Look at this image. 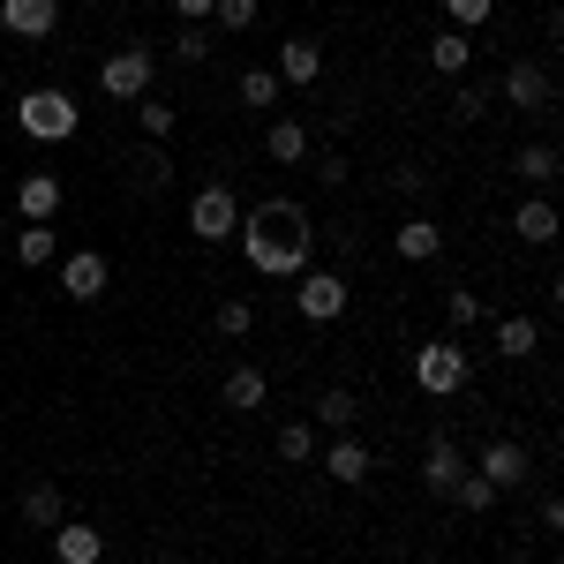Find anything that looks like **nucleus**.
Listing matches in <instances>:
<instances>
[{
    "label": "nucleus",
    "instance_id": "nucleus-26",
    "mask_svg": "<svg viewBox=\"0 0 564 564\" xmlns=\"http://www.w3.org/2000/svg\"><path fill=\"white\" fill-rule=\"evenodd\" d=\"M174 106H166V98H135V129H143V143H166V135H174Z\"/></svg>",
    "mask_w": 564,
    "mask_h": 564
},
{
    "label": "nucleus",
    "instance_id": "nucleus-28",
    "mask_svg": "<svg viewBox=\"0 0 564 564\" xmlns=\"http://www.w3.org/2000/svg\"><path fill=\"white\" fill-rule=\"evenodd\" d=\"M212 324H218V339H249V332H257V308L241 302V294H226Z\"/></svg>",
    "mask_w": 564,
    "mask_h": 564
},
{
    "label": "nucleus",
    "instance_id": "nucleus-24",
    "mask_svg": "<svg viewBox=\"0 0 564 564\" xmlns=\"http://www.w3.org/2000/svg\"><path fill=\"white\" fill-rule=\"evenodd\" d=\"M263 151H271L279 166H302V159H308V129H302V121H271Z\"/></svg>",
    "mask_w": 564,
    "mask_h": 564
},
{
    "label": "nucleus",
    "instance_id": "nucleus-22",
    "mask_svg": "<svg viewBox=\"0 0 564 564\" xmlns=\"http://www.w3.org/2000/svg\"><path fill=\"white\" fill-rule=\"evenodd\" d=\"M15 263H23V271L61 263V226H23V234H15Z\"/></svg>",
    "mask_w": 564,
    "mask_h": 564
},
{
    "label": "nucleus",
    "instance_id": "nucleus-3",
    "mask_svg": "<svg viewBox=\"0 0 564 564\" xmlns=\"http://www.w3.org/2000/svg\"><path fill=\"white\" fill-rule=\"evenodd\" d=\"M414 384L430 391V399H459V391L475 384V354L459 347V332H452V339H430V347H414Z\"/></svg>",
    "mask_w": 564,
    "mask_h": 564
},
{
    "label": "nucleus",
    "instance_id": "nucleus-31",
    "mask_svg": "<svg viewBox=\"0 0 564 564\" xmlns=\"http://www.w3.org/2000/svg\"><path fill=\"white\" fill-rule=\"evenodd\" d=\"M444 316H452V332H475V324L489 316V308H481V294H467V286H452V302H444Z\"/></svg>",
    "mask_w": 564,
    "mask_h": 564
},
{
    "label": "nucleus",
    "instance_id": "nucleus-7",
    "mask_svg": "<svg viewBox=\"0 0 564 564\" xmlns=\"http://www.w3.org/2000/svg\"><path fill=\"white\" fill-rule=\"evenodd\" d=\"M0 31L23 45H45L61 31V0H0Z\"/></svg>",
    "mask_w": 564,
    "mask_h": 564
},
{
    "label": "nucleus",
    "instance_id": "nucleus-33",
    "mask_svg": "<svg viewBox=\"0 0 564 564\" xmlns=\"http://www.w3.org/2000/svg\"><path fill=\"white\" fill-rule=\"evenodd\" d=\"M308 452H316V430H308V422H279V459H294V467H302Z\"/></svg>",
    "mask_w": 564,
    "mask_h": 564
},
{
    "label": "nucleus",
    "instance_id": "nucleus-32",
    "mask_svg": "<svg viewBox=\"0 0 564 564\" xmlns=\"http://www.w3.org/2000/svg\"><path fill=\"white\" fill-rule=\"evenodd\" d=\"M241 106H279V76L271 68H241Z\"/></svg>",
    "mask_w": 564,
    "mask_h": 564
},
{
    "label": "nucleus",
    "instance_id": "nucleus-12",
    "mask_svg": "<svg viewBox=\"0 0 564 564\" xmlns=\"http://www.w3.org/2000/svg\"><path fill=\"white\" fill-rule=\"evenodd\" d=\"M467 475V459H459V444L436 430L430 444H422V489H436V497H452V481Z\"/></svg>",
    "mask_w": 564,
    "mask_h": 564
},
{
    "label": "nucleus",
    "instance_id": "nucleus-23",
    "mask_svg": "<svg viewBox=\"0 0 564 564\" xmlns=\"http://www.w3.org/2000/svg\"><path fill=\"white\" fill-rule=\"evenodd\" d=\"M61 520H68V497H61L53 481H39V489H23V527H39V534H53Z\"/></svg>",
    "mask_w": 564,
    "mask_h": 564
},
{
    "label": "nucleus",
    "instance_id": "nucleus-13",
    "mask_svg": "<svg viewBox=\"0 0 564 564\" xmlns=\"http://www.w3.org/2000/svg\"><path fill=\"white\" fill-rule=\"evenodd\" d=\"M271 76H279L286 90H308L316 76H324V45H316V39H286V45H279V68H271Z\"/></svg>",
    "mask_w": 564,
    "mask_h": 564
},
{
    "label": "nucleus",
    "instance_id": "nucleus-35",
    "mask_svg": "<svg viewBox=\"0 0 564 564\" xmlns=\"http://www.w3.org/2000/svg\"><path fill=\"white\" fill-rule=\"evenodd\" d=\"M135 166H143V174H135V188H166V181H174V159H166V143H151Z\"/></svg>",
    "mask_w": 564,
    "mask_h": 564
},
{
    "label": "nucleus",
    "instance_id": "nucleus-1",
    "mask_svg": "<svg viewBox=\"0 0 564 564\" xmlns=\"http://www.w3.org/2000/svg\"><path fill=\"white\" fill-rule=\"evenodd\" d=\"M234 241H241L249 271H263V279H302L308 249H316V226H308V212L294 196H271L257 212H241V234Z\"/></svg>",
    "mask_w": 564,
    "mask_h": 564
},
{
    "label": "nucleus",
    "instance_id": "nucleus-9",
    "mask_svg": "<svg viewBox=\"0 0 564 564\" xmlns=\"http://www.w3.org/2000/svg\"><path fill=\"white\" fill-rule=\"evenodd\" d=\"M475 475L489 481V489H520L527 481V444H512V436H489L475 452Z\"/></svg>",
    "mask_w": 564,
    "mask_h": 564
},
{
    "label": "nucleus",
    "instance_id": "nucleus-6",
    "mask_svg": "<svg viewBox=\"0 0 564 564\" xmlns=\"http://www.w3.org/2000/svg\"><path fill=\"white\" fill-rule=\"evenodd\" d=\"M347 302H354V286L339 271H302V279H294V308H302L308 324H339Z\"/></svg>",
    "mask_w": 564,
    "mask_h": 564
},
{
    "label": "nucleus",
    "instance_id": "nucleus-30",
    "mask_svg": "<svg viewBox=\"0 0 564 564\" xmlns=\"http://www.w3.org/2000/svg\"><path fill=\"white\" fill-rule=\"evenodd\" d=\"M489 15H497V0H444V23H452V31H467V39H475Z\"/></svg>",
    "mask_w": 564,
    "mask_h": 564
},
{
    "label": "nucleus",
    "instance_id": "nucleus-4",
    "mask_svg": "<svg viewBox=\"0 0 564 564\" xmlns=\"http://www.w3.org/2000/svg\"><path fill=\"white\" fill-rule=\"evenodd\" d=\"M151 76H159V45H121V53H106V61H98V90H106V98H121V106L151 98Z\"/></svg>",
    "mask_w": 564,
    "mask_h": 564
},
{
    "label": "nucleus",
    "instance_id": "nucleus-36",
    "mask_svg": "<svg viewBox=\"0 0 564 564\" xmlns=\"http://www.w3.org/2000/svg\"><path fill=\"white\" fill-rule=\"evenodd\" d=\"M489 113V90L481 84H459V106H452V121H481Z\"/></svg>",
    "mask_w": 564,
    "mask_h": 564
},
{
    "label": "nucleus",
    "instance_id": "nucleus-2",
    "mask_svg": "<svg viewBox=\"0 0 564 564\" xmlns=\"http://www.w3.org/2000/svg\"><path fill=\"white\" fill-rule=\"evenodd\" d=\"M15 129L31 135V143H68V135L84 129V106H76L61 84H39V90L15 98Z\"/></svg>",
    "mask_w": 564,
    "mask_h": 564
},
{
    "label": "nucleus",
    "instance_id": "nucleus-10",
    "mask_svg": "<svg viewBox=\"0 0 564 564\" xmlns=\"http://www.w3.org/2000/svg\"><path fill=\"white\" fill-rule=\"evenodd\" d=\"M61 204H68L61 174H23V181H15V212H23V226H53Z\"/></svg>",
    "mask_w": 564,
    "mask_h": 564
},
{
    "label": "nucleus",
    "instance_id": "nucleus-21",
    "mask_svg": "<svg viewBox=\"0 0 564 564\" xmlns=\"http://www.w3.org/2000/svg\"><path fill=\"white\" fill-rule=\"evenodd\" d=\"M489 332H497V354H505V361H527V354L542 347V324H534V316H497Z\"/></svg>",
    "mask_w": 564,
    "mask_h": 564
},
{
    "label": "nucleus",
    "instance_id": "nucleus-8",
    "mask_svg": "<svg viewBox=\"0 0 564 564\" xmlns=\"http://www.w3.org/2000/svg\"><path fill=\"white\" fill-rule=\"evenodd\" d=\"M505 98H512L520 113H550V106H557V84H550L542 61H512V68H505Z\"/></svg>",
    "mask_w": 564,
    "mask_h": 564
},
{
    "label": "nucleus",
    "instance_id": "nucleus-38",
    "mask_svg": "<svg viewBox=\"0 0 564 564\" xmlns=\"http://www.w3.org/2000/svg\"><path fill=\"white\" fill-rule=\"evenodd\" d=\"M181 8V23H212V0H174Z\"/></svg>",
    "mask_w": 564,
    "mask_h": 564
},
{
    "label": "nucleus",
    "instance_id": "nucleus-19",
    "mask_svg": "<svg viewBox=\"0 0 564 564\" xmlns=\"http://www.w3.org/2000/svg\"><path fill=\"white\" fill-rule=\"evenodd\" d=\"M430 68H436V76H467V68H475V39L444 23V31L430 39Z\"/></svg>",
    "mask_w": 564,
    "mask_h": 564
},
{
    "label": "nucleus",
    "instance_id": "nucleus-11",
    "mask_svg": "<svg viewBox=\"0 0 564 564\" xmlns=\"http://www.w3.org/2000/svg\"><path fill=\"white\" fill-rule=\"evenodd\" d=\"M106 279H113V271H106V257H98V249L61 257V294H68V302H98V294H106Z\"/></svg>",
    "mask_w": 564,
    "mask_h": 564
},
{
    "label": "nucleus",
    "instance_id": "nucleus-16",
    "mask_svg": "<svg viewBox=\"0 0 564 564\" xmlns=\"http://www.w3.org/2000/svg\"><path fill=\"white\" fill-rule=\"evenodd\" d=\"M53 557H61V564H98V557H106V534L84 527V520H61V527H53Z\"/></svg>",
    "mask_w": 564,
    "mask_h": 564
},
{
    "label": "nucleus",
    "instance_id": "nucleus-5",
    "mask_svg": "<svg viewBox=\"0 0 564 564\" xmlns=\"http://www.w3.org/2000/svg\"><path fill=\"white\" fill-rule=\"evenodd\" d=\"M188 234H196V241H234V234H241V196H234V188H226V181H212V188H196V196H188Z\"/></svg>",
    "mask_w": 564,
    "mask_h": 564
},
{
    "label": "nucleus",
    "instance_id": "nucleus-18",
    "mask_svg": "<svg viewBox=\"0 0 564 564\" xmlns=\"http://www.w3.org/2000/svg\"><path fill=\"white\" fill-rule=\"evenodd\" d=\"M436 249H444V226L436 218H399V263H436Z\"/></svg>",
    "mask_w": 564,
    "mask_h": 564
},
{
    "label": "nucleus",
    "instance_id": "nucleus-17",
    "mask_svg": "<svg viewBox=\"0 0 564 564\" xmlns=\"http://www.w3.org/2000/svg\"><path fill=\"white\" fill-rule=\"evenodd\" d=\"M512 234H520L527 249H550V241H557V204H550V196H527L520 212H512Z\"/></svg>",
    "mask_w": 564,
    "mask_h": 564
},
{
    "label": "nucleus",
    "instance_id": "nucleus-39",
    "mask_svg": "<svg viewBox=\"0 0 564 564\" xmlns=\"http://www.w3.org/2000/svg\"><path fill=\"white\" fill-rule=\"evenodd\" d=\"M143 564H159V557H143Z\"/></svg>",
    "mask_w": 564,
    "mask_h": 564
},
{
    "label": "nucleus",
    "instance_id": "nucleus-25",
    "mask_svg": "<svg viewBox=\"0 0 564 564\" xmlns=\"http://www.w3.org/2000/svg\"><path fill=\"white\" fill-rule=\"evenodd\" d=\"M354 414H361V399H354L347 384H332L324 399H316V422H324L332 436H347V430H354Z\"/></svg>",
    "mask_w": 564,
    "mask_h": 564
},
{
    "label": "nucleus",
    "instance_id": "nucleus-14",
    "mask_svg": "<svg viewBox=\"0 0 564 564\" xmlns=\"http://www.w3.org/2000/svg\"><path fill=\"white\" fill-rule=\"evenodd\" d=\"M324 467H332V481H339V489H361V481H369V467H377V452H369V444L347 430V436H332Z\"/></svg>",
    "mask_w": 564,
    "mask_h": 564
},
{
    "label": "nucleus",
    "instance_id": "nucleus-20",
    "mask_svg": "<svg viewBox=\"0 0 564 564\" xmlns=\"http://www.w3.org/2000/svg\"><path fill=\"white\" fill-rule=\"evenodd\" d=\"M512 174H520V181H534V188H550V181H557V143H550V135L520 143V151H512Z\"/></svg>",
    "mask_w": 564,
    "mask_h": 564
},
{
    "label": "nucleus",
    "instance_id": "nucleus-34",
    "mask_svg": "<svg viewBox=\"0 0 564 564\" xmlns=\"http://www.w3.org/2000/svg\"><path fill=\"white\" fill-rule=\"evenodd\" d=\"M218 31H257V0H212Z\"/></svg>",
    "mask_w": 564,
    "mask_h": 564
},
{
    "label": "nucleus",
    "instance_id": "nucleus-37",
    "mask_svg": "<svg viewBox=\"0 0 564 564\" xmlns=\"http://www.w3.org/2000/svg\"><path fill=\"white\" fill-rule=\"evenodd\" d=\"M347 174H354V166H347V159H339V151H332V159L316 166V181H324V188H347Z\"/></svg>",
    "mask_w": 564,
    "mask_h": 564
},
{
    "label": "nucleus",
    "instance_id": "nucleus-15",
    "mask_svg": "<svg viewBox=\"0 0 564 564\" xmlns=\"http://www.w3.org/2000/svg\"><path fill=\"white\" fill-rule=\"evenodd\" d=\"M263 399H271V377L263 369H226V384H218V406L226 414H257Z\"/></svg>",
    "mask_w": 564,
    "mask_h": 564
},
{
    "label": "nucleus",
    "instance_id": "nucleus-29",
    "mask_svg": "<svg viewBox=\"0 0 564 564\" xmlns=\"http://www.w3.org/2000/svg\"><path fill=\"white\" fill-rule=\"evenodd\" d=\"M452 497H459V512H497V497H505V489H489V481L467 467V475L452 481Z\"/></svg>",
    "mask_w": 564,
    "mask_h": 564
},
{
    "label": "nucleus",
    "instance_id": "nucleus-27",
    "mask_svg": "<svg viewBox=\"0 0 564 564\" xmlns=\"http://www.w3.org/2000/svg\"><path fill=\"white\" fill-rule=\"evenodd\" d=\"M212 23H181L174 31V61H188V68H204V61H212Z\"/></svg>",
    "mask_w": 564,
    "mask_h": 564
}]
</instances>
